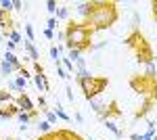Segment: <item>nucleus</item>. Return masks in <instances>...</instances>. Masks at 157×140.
Here are the masks:
<instances>
[{
    "label": "nucleus",
    "mask_w": 157,
    "mask_h": 140,
    "mask_svg": "<svg viewBox=\"0 0 157 140\" xmlns=\"http://www.w3.org/2000/svg\"><path fill=\"white\" fill-rule=\"evenodd\" d=\"M94 34V29L90 27V25L86 23H69L67 25V29H65V46L69 48H78V50H88V48L92 46L90 44V38Z\"/></svg>",
    "instance_id": "nucleus-1"
},
{
    "label": "nucleus",
    "mask_w": 157,
    "mask_h": 140,
    "mask_svg": "<svg viewBox=\"0 0 157 140\" xmlns=\"http://www.w3.org/2000/svg\"><path fill=\"white\" fill-rule=\"evenodd\" d=\"M117 21V11H115V4L111 2H97V9L90 15L88 23L92 25V29H105Z\"/></svg>",
    "instance_id": "nucleus-2"
},
{
    "label": "nucleus",
    "mask_w": 157,
    "mask_h": 140,
    "mask_svg": "<svg viewBox=\"0 0 157 140\" xmlns=\"http://www.w3.org/2000/svg\"><path fill=\"white\" fill-rule=\"evenodd\" d=\"M78 84H80V88H82L86 98L92 100L107 88V78H94L92 75V78H86V80H78Z\"/></svg>",
    "instance_id": "nucleus-3"
},
{
    "label": "nucleus",
    "mask_w": 157,
    "mask_h": 140,
    "mask_svg": "<svg viewBox=\"0 0 157 140\" xmlns=\"http://www.w3.org/2000/svg\"><path fill=\"white\" fill-rule=\"evenodd\" d=\"M17 107H19L21 111H25V113H34V111H36V109H34V103H32V98H29L25 92L17 96Z\"/></svg>",
    "instance_id": "nucleus-4"
},
{
    "label": "nucleus",
    "mask_w": 157,
    "mask_h": 140,
    "mask_svg": "<svg viewBox=\"0 0 157 140\" xmlns=\"http://www.w3.org/2000/svg\"><path fill=\"white\" fill-rule=\"evenodd\" d=\"M94 9H97V2H82V4H78V15L84 17V19H90Z\"/></svg>",
    "instance_id": "nucleus-5"
},
{
    "label": "nucleus",
    "mask_w": 157,
    "mask_h": 140,
    "mask_svg": "<svg viewBox=\"0 0 157 140\" xmlns=\"http://www.w3.org/2000/svg\"><path fill=\"white\" fill-rule=\"evenodd\" d=\"M23 46H25V52H27V59H29L32 63H38L40 55H38V50H36V46H34V42L25 40V42H23Z\"/></svg>",
    "instance_id": "nucleus-6"
},
{
    "label": "nucleus",
    "mask_w": 157,
    "mask_h": 140,
    "mask_svg": "<svg viewBox=\"0 0 157 140\" xmlns=\"http://www.w3.org/2000/svg\"><path fill=\"white\" fill-rule=\"evenodd\" d=\"M34 84L38 86L40 92H48V82H46V75L44 73H34Z\"/></svg>",
    "instance_id": "nucleus-7"
},
{
    "label": "nucleus",
    "mask_w": 157,
    "mask_h": 140,
    "mask_svg": "<svg viewBox=\"0 0 157 140\" xmlns=\"http://www.w3.org/2000/svg\"><path fill=\"white\" fill-rule=\"evenodd\" d=\"M2 59H4V61H9L11 65H15V67H17V71H19L21 67H23V65H21V61H19V57H17L15 52H9V50H4V55H2Z\"/></svg>",
    "instance_id": "nucleus-8"
},
{
    "label": "nucleus",
    "mask_w": 157,
    "mask_h": 140,
    "mask_svg": "<svg viewBox=\"0 0 157 140\" xmlns=\"http://www.w3.org/2000/svg\"><path fill=\"white\" fill-rule=\"evenodd\" d=\"M13 71H17V67L15 65H11L9 61H4V59H0V73L6 78V75H11Z\"/></svg>",
    "instance_id": "nucleus-9"
},
{
    "label": "nucleus",
    "mask_w": 157,
    "mask_h": 140,
    "mask_svg": "<svg viewBox=\"0 0 157 140\" xmlns=\"http://www.w3.org/2000/svg\"><path fill=\"white\" fill-rule=\"evenodd\" d=\"M105 126H107V130H109V132H113V134H115V138H121V136H124V134H121V130L117 128V126H115V121L107 119V121H105Z\"/></svg>",
    "instance_id": "nucleus-10"
},
{
    "label": "nucleus",
    "mask_w": 157,
    "mask_h": 140,
    "mask_svg": "<svg viewBox=\"0 0 157 140\" xmlns=\"http://www.w3.org/2000/svg\"><path fill=\"white\" fill-rule=\"evenodd\" d=\"M61 55H63V46H50V57L55 61V65L61 61Z\"/></svg>",
    "instance_id": "nucleus-11"
},
{
    "label": "nucleus",
    "mask_w": 157,
    "mask_h": 140,
    "mask_svg": "<svg viewBox=\"0 0 157 140\" xmlns=\"http://www.w3.org/2000/svg\"><path fill=\"white\" fill-rule=\"evenodd\" d=\"M145 78H149V80H155V61H153V63H147V65H145Z\"/></svg>",
    "instance_id": "nucleus-12"
},
{
    "label": "nucleus",
    "mask_w": 157,
    "mask_h": 140,
    "mask_svg": "<svg viewBox=\"0 0 157 140\" xmlns=\"http://www.w3.org/2000/svg\"><path fill=\"white\" fill-rule=\"evenodd\" d=\"M67 59H69L71 63H78V61L82 59V50H78V48H71V50L67 52Z\"/></svg>",
    "instance_id": "nucleus-13"
},
{
    "label": "nucleus",
    "mask_w": 157,
    "mask_h": 140,
    "mask_svg": "<svg viewBox=\"0 0 157 140\" xmlns=\"http://www.w3.org/2000/svg\"><path fill=\"white\" fill-rule=\"evenodd\" d=\"M13 82H15V88H17V90H19L21 94H23L25 86H27V82H25V78H21V75H17V78H15Z\"/></svg>",
    "instance_id": "nucleus-14"
},
{
    "label": "nucleus",
    "mask_w": 157,
    "mask_h": 140,
    "mask_svg": "<svg viewBox=\"0 0 157 140\" xmlns=\"http://www.w3.org/2000/svg\"><path fill=\"white\" fill-rule=\"evenodd\" d=\"M55 113H57V117H59V119H63V121H67V123H69V121H71V117L67 115V113H65V111H63V107H55Z\"/></svg>",
    "instance_id": "nucleus-15"
},
{
    "label": "nucleus",
    "mask_w": 157,
    "mask_h": 140,
    "mask_svg": "<svg viewBox=\"0 0 157 140\" xmlns=\"http://www.w3.org/2000/svg\"><path fill=\"white\" fill-rule=\"evenodd\" d=\"M44 115H46V121H48L50 126H55V123H57V119H59V117H57V113H55V111H50V109H46V111H44Z\"/></svg>",
    "instance_id": "nucleus-16"
},
{
    "label": "nucleus",
    "mask_w": 157,
    "mask_h": 140,
    "mask_svg": "<svg viewBox=\"0 0 157 140\" xmlns=\"http://www.w3.org/2000/svg\"><path fill=\"white\" fill-rule=\"evenodd\" d=\"M46 11L50 13V17H55V13L59 11V6H57V2H55V0H48V2H46Z\"/></svg>",
    "instance_id": "nucleus-17"
},
{
    "label": "nucleus",
    "mask_w": 157,
    "mask_h": 140,
    "mask_svg": "<svg viewBox=\"0 0 157 140\" xmlns=\"http://www.w3.org/2000/svg\"><path fill=\"white\" fill-rule=\"evenodd\" d=\"M11 100H13V94H11V92L0 90V105H2V103H11Z\"/></svg>",
    "instance_id": "nucleus-18"
},
{
    "label": "nucleus",
    "mask_w": 157,
    "mask_h": 140,
    "mask_svg": "<svg viewBox=\"0 0 157 140\" xmlns=\"http://www.w3.org/2000/svg\"><path fill=\"white\" fill-rule=\"evenodd\" d=\"M69 17V9L67 6H59V11H57V19H67Z\"/></svg>",
    "instance_id": "nucleus-19"
},
{
    "label": "nucleus",
    "mask_w": 157,
    "mask_h": 140,
    "mask_svg": "<svg viewBox=\"0 0 157 140\" xmlns=\"http://www.w3.org/2000/svg\"><path fill=\"white\" fill-rule=\"evenodd\" d=\"M38 130H40V134H48L50 130H52V126H50L48 121H42V123L38 126Z\"/></svg>",
    "instance_id": "nucleus-20"
},
{
    "label": "nucleus",
    "mask_w": 157,
    "mask_h": 140,
    "mask_svg": "<svg viewBox=\"0 0 157 140\" xmlns=\"http://www.w3.org/2000/svg\"><path fill=\"white\" fill-rule=\"evenodd\" d=\"M25 36H27V40H29V42H34V40H36V36H34V27H32L29 23L25 25Z\"/></svg>",
    "instance_id": "nucleus-21"
},
{
    "label": "nucleus",
    "mask_w": 157,
    "mask_h": 140,
    "mask_svg": "<svg viewBox=\"0 0 157 140\" xmlns=\"http://www.w3.org/2000/svg\"><path fill=\"white\" fill-rule=\"evenodd\" d=\"M13 9V0H0V11H11Z\"/></svg>",
    "instance_id": "nucleus-22"
},
{
    "label": "nucleus",
    "mask_w": 157,
    "mask_h": 140,
    "mask_svg": "<svg viewBox=\"0 0 157 140\" xmlns=\"http://www.w3.org/2000/svg\"><path fill=\"white\" fill-rule=\"evenodd\" d=\"M57 75H59L61 80H67V78H69V75H67V71L63 69V65H61V63H57Z\"/></svg>",
    "instance_id": "nucleus-23"
},
{
    "label": "nucleus",
    "mask_w": 157,
    "mask_h": 140,
    "mask_svg": "<svg viewBox=\"0 0 157 140\" xmlns=\"http://www.w3.org/2000/svg\"><path fill=\"white\" fill-rule=\"evenodd\" d=\"M46 29H50V32L57 29V19H55V17H48V21H46Z\"/></svg>",
    "instance_id": "nucleus-24"
},
{
    "label": "nucleus",
    "mask_w": 157,
    "mask_h": 140,
    "mask_svg": "<svg viewBox=\"0 0 157 140\" xmlns=\"http://www.w3.org/2000/svg\"><path fill=\"white\" fill-rule=\"evenodd\" d=\"M105 46H107V42H98V44H92L90 50H101V48H105Z\"/></svg>",
    "instance_id": "nucleus-25"
},
{
    "label": "nucleus",
    "mask_w": 157,
    "mask_h": 140,
    "mask_svg": "<svg viewBox=\"0 0 157 140\" xmlns=\"http://www.w3.org/2000/svg\"><path fill=\"white\" fill-rule=\"evenodd\" d=\"M23 2H17V0H15V2H13V9H15V11H23Z\"/></svg>",
    "instance_id": "nucleus-26"
},
{
    "label": "nucleus",
    "mask_w": 157,
    "mask_h": 140,
    "mask_svg": "<svg viewBox=\"0 0 157 140\" xmlns=\"http://www.w3.org/2000/svg\"><path fill=\"white\" fill-rule=\"evenodd\" d=\"M44 38H46V40H55V32H50V29H44Z\"/></svg>",
    "instance_id": "nucleus-27"
},
{
    "label": "nucleus",
    "mask_w": 157,
    "mask_h": 140,
    "mask_svg": "<svg viewBox=\"0 0 157 140\" xmlns=\"http://www.w3.org/2000/svg\"><path fill=\"white\" fill-rule=\"evenodd\" d=\"M65 92H67V98H69V100H73V92H71V86H69V84L65 86Z\"/></svg>",
    "instance_id": "nucleus-28"
},
{
    "label": "nucleus",
    "mask_w": 157,
    "mask_h": 140,
    "mask_svg": "<svg viewBox=\"0 0 157 140\" xmlns=\"http://www.w3.org/2000/svg\"><path fill=\"white\" fill-rule=\"evenodd\" d=\"M57 40H61V42H65V32H57Z\"/></svg>",
    "instance_id": "nucleus-29"
},
{
    "label": "nucleus",
    "mask_w": 157,
    "mask_h": 140,
    "mask_svg": "<svg viewBox=\"0 0 157 140\" xmlns=\"http://www.w3.org/2000/svg\"><path fill=\"white\" fill-rule=\"evenodd\" d=\"M130 140H143V134H132Z\"/></svg>",
    "instance_id": "nucleus-30"
},
{
    "label": "nucleus",
    "mask_w": 157,
    "mask_h": 140,
    "mask_svg": "<svg viewBox=\"0 0 157 140\" xmlns=\"http://www.w3.org/2000/svg\"><path fill=\"white\" fill-rule=\"evenodd\" d=\"M155 75H157V63H155Z\"/></svg>",
    "instance_id": "nucleus-31"
},
{
    "label": "nucleus",
    "mask_w": 157,
    "mask_h": 140,
    "mask_svg": "<svg viewBox=\"0 0 157 140\" xmlns=\"http://www.w3.org/2000/svg\"><path fill=\"white\" fill-rule=\"evenodd\" d=\"M2 38H4V36H2V34H0V42H2Z\"/></svg>",
    "instance_id": "nucleus-32"
},
{
    "label": "nucleus",
    "mask_w": 157,
    "mask_h": 140,
    "mask_svg": "<svg viewBox=\"0 0 157 140\" xmlns=\"http://www.w3.org/2000/svg\"><path fill=\"white\" fill-rule=\"evenodd\" d=\"M38 140H46V138H38Z\"/></svg>",
    "instance_id": "nucleus-33"
},
{
    "label": "nucleus",
    "mask_w": 157,
    "mask_h": 140,
    "mask_svg": "<svg viewBox=\"0 0 157 140\" xmlns=\"http://www.w3.org/2000/svg\"><path fill=\"white\" fill-rule=\"evenodd\" d=\"M153 140H157V134H155V138H153Z\"/></svg>",
    "instance_id": "nucleus-34"
},
{
    "label": "nucleus",
    "mask_w": 157,
    "mask_h": 140,
    "mask_svg": "<svg viewBox=\"0 0 157 140\" xmlns=\"http://www.w3.org/2000/svg\"><path fill=\"white\" fill-rule=\"evenodd\" d=\"M90 140H94V138H90Z\"/></svg>",
    "instance_id": "nucleus-35"
}]
</instances>
